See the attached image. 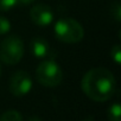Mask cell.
<instances>
[{
    "label": "cell",
    "mask_w": 121,
    "mask_h": 121,
    "mask_svg": "<svg viewBox=\"0 0 121 121\" xmlns=\"http://www.w3.org/2000/svg\"><path fill=\"white\" fill-rule=\"evenodd\" d=\"M110 9H112L110 12H112L113 18H114L116 22H120V20H121V4H120L119 1H115V3L112 5Z\"/></svg>",
    "instance_id": "cell-11"
},
{
    "label": "cell",
    "mask_w": 121,
    "mask_h": 121,
    "mask_svg": "<svg viewBox=\"0 0 121 121\" xmlns=\"http://www.w3.org/2000/svg\"><path fill=\"white\" fill-rule=\"evenodd\" d=\"M108 120L109 121H121V107L119 102H114L108 108Z\"/></svg>",
    "instance_id": "cell-8"
},
{
    "label": "cell",
    "mask_w": 121,
    "mask_h": 121,
    "mask_svg": "<svg viewBox=\"0 0 121 121\" xmlns=\"http://www.w3.org/2000/svg\"><path fill=\"white\" fill-rule=\"evenodd\" d=\"M30 17L32 23L39 27L49 26L53 22V12L51 7L45 4H38L33 6L30 11Z\"/></svg>",
    "instance_id": "cell-6"
},
{
    "label": "cell",
    "mask_w": 121,
    "mask_h": 121,
    "mask_svg": "<svg viewBox=\"0 0 121 121\" xmlns=\"http://www.w3.org/2000/svg\"><path fill=\"white\" fill-rule=\"evenodd\" d=\"M53 32L57 37L63 43L74 44L78 43L84 37V30L82 25L71 18H60L55 23Z\"/></svg>",
    "instance_id": "cell-2"
},
{
    "label": "cell",
    "mask_w": 121,
    "mask_h": 121,
    "mask_svg": "<svg viewBox=\"0 0 121 121\" xmlns=\"http://www.w3.org/2000/svg\"><path fill=\"white\" fill-rule=\"evenodd\" d=\"M82 121H94V120H93V119H90V117H89V119H86V120H82Z\"/></svg>",
    "instance_id": "cell-16"
},
{
    "label": "cell",
    "mask_w": 121,
    "mask_h": 121,
    "mask_svg": "<svg viewBox=\"0 0 121 121\" xmlns=\"http://www.w3.org/2000/svg\"><path fill=\"white\" fill-rule=\"evenodd\" d=\"M17 4V0H0V11H10Z\"/></svg>",
    "instance_id": "cell-12"
},
{
    "label": "cell",
    "mask_w": 121,
    "mask_h": 121,
    "mask_svg": "<svg viewBox=\"0 0 121 121\" xmlns=\"http://www.w3.org/2000/svg\"><path fill=\"white\" fill-rule=\"evenodd\" d=\"M24 43L18 36H9L0 44V59L7 65H14L24 56Z\"/></svg>",
    "instance_id": "cell-4"
},
{
    "label": "cell",
    "mask_w": 121,
    "mask_h": 121,
    "mask_svg": "<svg viewBox=\"0 0 121 121\" xmlns=\"http://www.w3.org/2000/svg\"><path fill=\"white\" fill-rule=\"evenodd\" d=\"M29 121H40V120H39L38 117H35V116H33V117H31Z\"/></svg>",
    "instance_id": "cell-15"
},
{
    "label": "cell",
    "mask_w": 121,
    "mask_h": 121,
    "mask_svg": "<svg viewBox=\"0 0 121 121\" xmlns=\"http://www.w3.org/2000/svg\"><path fill=\"white\" fill-rule=\"evenodd\" d=\"M30 48H31V52L37 58H45V57H49L51 53V48H50L49 42L42 37L33 38L31 40Z\"/></svg>",
    "instance_id": "cell-7"
},
{
    "label": "cell",
    "mask_w": 121,
    "mask_h": 121,
    "mask_svg": "<svg viewBox=\"0 0 121 121\" xmlns=\"http://www.w3.org/2000/svg\"><path fill=\"white\" fill-rule=\"evenodd\" d=\"M110 56L114 59V62L119 65L121 63V46L120 44H115L110 50Z\"/></svg>",
    "instance_id": "cell-10"
},
{
    "label": "cell",
    "mask_w": 121,
    "mask_h": 121,
    "mask_svg": "<svg viewBox=\"0 0 121 121\" xmlns=\"http://www.w3.org/2000/svg\"><path fill=\"white\" fill-rule=\"evenodd\" d=\"M10 91L14 96H24L32 89V78L27 71L19 70L10 78Z\"/></svg>",
    "instance_id": "cell-5"
},
{
    "label": "cell",
    "mask_w": 121,
    "mask_h": 121,
    "mask_svg": "<svg viewBox=\"0 0 121 121\" xmlns=\"http://www.w3.org/2000/svg\"><path fill=\"white\" fill-rule=\"evenodd\" d=\"M36 78L44 87H57L63 81V71L55 60H44L36 69Z\"/></svg>",
    "instance_id": "cell-3"
},
{
    "label": "cell",
    "mask_w": 121,
    "mask_h": 121,
    "mask_svg": "<svg viewBox=\"0 0 121 121\" xmlns=\"http://www.w3.org/2000/svg\"><path fill=\"white\" fill-rule=\"evenodd\" d=\"M0 75H1V65H0Z\"/></svg>",
    "instance_id": "cell-17"
},
{
    "label": "cell",
    "mask_w": 121,
    "mask_h": 121,
    "mask_svg": "<svg viewBox=\"0 0 121 121\" xmlns=\"http://www.w3.org/2000/svg\"><path fill=\"white\" fill-rule=\"evenodd\" d=\"M18 4H22V5H30L32 3H35L36 0H17Z\"/></svg>",
    "instance_id": "cell-14"
},
{
    "label": "cell",
    "mask_w": 121,
    "mask_h": 121,
    "mask_svg": "<svg viewBox=\"0 0 121 121\" xmlns=\"http://www.w3.org/2000/svg\"><path fill=\"white\" fill-rule=\"evenodd\" d=\"M11 23L3 16H0V35H5L10 31Z\"/></svg>",
    "instance_id": "cell-13"
},
{
    "label": "cell",
    "mask_w": 121,
    "mask_h": 121,
    "mask_svg": "<svg viewBox=\"0 0 121 121\" xmlns=\"http://www.w3.org/2000/svg\"><path fill=\"white\" fill-rule=\"evenodd\" d=\"M0 121H23V117L17 110H7L0 116Z\"/></svg>",
    "instance_id": "cell-9"
},
{
    "label": "cell",
    "mask_w": 121,
    "mask_h": 121,
    "mask_svg": "<svg viewBox=\"0 0 121 121\" xmlns=\"http://www.w3.org/2000/svg\"><path fill=\"white\" fill-rule=\"evenodd\" d=\"M83 93L93 101L104 102L112 99L116 91V80L112 71L106 68L90 69L82 78Z\"/></svg>",
    "instance_id": "cell-1"
}]
</instances>
